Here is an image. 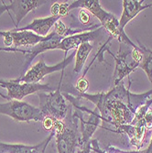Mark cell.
<instances>
[{
    "label": "cell",
    "instance_id": "18",
    "mask_svg": "<svg viewBox=\"0 0 152 153\" xmlns=\"http://www.w3.org/2000/svg\"><path fill=\"white\" fill-rule=\"evenodd\" d=\"M137 42H139V47L140 48L142 54V61L139 67L145 71L149 82L152 85V51L144 46L139 39H137Z\"/></svg>",
    "mask_w": 152,
    "mask_h": 153
},
{
    "label": "cell",
    "instance_id": "25",
    "mask_svg": "<svg viewBox=\"0 0 152 153\" xmlns=\"http://www.w3.org/2000/svg\"><path fill=\"white\" fill-rule=\"evenodd\" d=\"M0 96H1V97H3L4 99H6V100H7V101H9V100H10V99L8 98V97H7V96H6V95H5V94H3L2 93H0Z\"/></svg>",
    "mask_w": 152,
    "mask_h": 153
},
{
    "label": "cell",
    "instance_id": "6",
    "mask_svg": "<svg viewBox=\"0 0 152 153\" xmlns=\"http://www.w3.org/2000/svg\"><path fill=\"white\" fill-rule=\"evenodd\" d=\"M0 114L8 116L17 122H38L45 117L39 107L19 100H9L0 104Z\"/></svg>",
    "mask_w": 152,
    "mask_h": 153
},
{
    "label": "cell",
    "instance_id": "9",
    "mask_svg": "<svg viewBox=\"0 0 152 153\" xmlns=\"http://www.w3.org/2000/svg\"><path fill=\"white\" fill-rule=\"evenodd\" d=\"M106 31L103 27H100L98 29L91 31L82 32L78 34H74L72 36H68L62 39L60 42L58 50H62L65 52V57H67V52L71 50H77L78 47L85 43L90 42V41H97L103 39L105 36Z\"/></svg>",
    "mask_w": 152,
    "mask_h": 153
},
{
    "label": "cell",
    "instance_id": "23",
    "mask_svg": "<svg viewBox=\"0 0 152 153\" xmlns=\"http://www.w3.org/2000/svg\"><path fill=\"white\" fill-rule=\"evenodd\" d=\"M77 153H91V141L80 146L77 150Z\"/></svg>",
    "mask_w": 152,
    "mask_h": 153
},
{
    "label": "cell",
    "instance_id": "3",
    "mask_svg": "<svg viewBox=\"0 0 152 153\" xmlns=\"http://www.w3.org/2000/svg\"><path fill=\"white\" fill-rule=\"evenodd\" d=\"M78 121L71 107L63 121L56 120L55 122L53 132L59 153H76L81 146V132Z\"/></svg>",
    "mask_w": 152,
    "mask_h": 153
},
{
    "label": "cell",
    "instance_id": "16",
    "mask_svg": "<svg viewBox=\"0 0 152 153\" xmlns=\"http://www.w3.org/2000/svg\"><path fill=\"white\" fill-rule=\"evenodd\" d=\"M146 127L144 121L136 125H122L117 128L116 133H125L128 136L131 145L139 150L144 145V140L146 135Z\"/></svg>",
    "mask_w": 152,
    "mask_h": 153
},
{
    "label": "cell",
    "instance_id": "17",
    "mask_svg": "<svg viewBox=\"0 0 152 153\" xmlns=\"http://www.w3.org/2000/svg\"><path fill=\"white\" fill-rule=\"evenodd\" d=\"M93 48V45L91 44V42H85L81 44L76 50L75 64H74V70H73V72L76 74H79L82 72Z\"/></svg>",
    "mask_w": 152,
    "mask_h": 153
},
{
    "label": "cell",
    "instance_id": "10",
    "mask_svg": "<svg viewBox=\"0 0 152 153\" xmlns=\"http://www.w3.org/2000/svg\"><path fill=\"white\" fill-rule=\"evenodd\" d=\"M62 39H64V38L59 36L57 33L52 31V32L49 33V38L46 40L41 41V42H39V44H37V45L30 48V49H25V50L19 49V52L24 53L25 58H26L25 64L23 66V70H22L20 77H22L24 75L25 71L26 72L27 71V68L30 67L32 61L38 56L39 53H42V52L49 51V50H58L59 44L62 40Z\"/></svg>",
    "mask_w": 152,
    "mask_h": 153
},
{
    "label": "cell",
    "instance_id": "15",
    "mask_svg": "<svg viewBox=\"0 0 152 153\" xmlns=\"http://www.w3.org/2000/svg\"><path fill=\"white\" fill-rule=\"evenodd\" d=\"M62 18V16H50L47 18L36 19L31 23L23 27H18L12 30L14 31H31L39 36L46 37L49 34L51 27H53L58 20Z\"/></svg>",
    "mask_w": 152,
    "mask_h": 153
},
{
    "label": "cell",
    "instance_id": "20",
    "mask_svg": "<svg viewBox=\"0 0 152 153\" xmlns=\"http://www.w3.org/2000/svg\"><path fill=\"white\" fill-rule=\"evenodd\" d=\"M57 119H55L51 117H49V116H46L43 120L41 121L42 122V127L43 128L46 130V131H49V132H52L53 129H54V126H55V122H56Z\"/></svg>",
    "mask_w": 152,
    "mask_h": 153
},
{
    "label": "cell",
    "instance_id": "2",
    "mask_svg": "<svg viewBox=\"0 0 152 153\" xmlns=\"http://www.w3.org/2000/svg\"><path fill=\"white\" fill-rule=\"evenodd\" d=\"M75 8H84L90 12L92 15L97 18L101 26L105 30L110 38L116 39L119 43H127L133 45L134 42L127 36L125 32H121L119 30V20L113 15L102 8L101 4L97 0H77L73 1L68 7V11Z\"/></svg>",
    "mask_w": 152,
    "mask_h": 153
},
{
    "label": "cell",
    "instance_id": "7",
    "mask_svg": "<svg viewBox=\"0 0 152 153\" xmlns=\"http://www.w3.org/2000/svg\"><path fill=\"white\" fill-rule=\"evenodd\" d=\"M76 50L73 51L68 57H65L63 61L61 62L50 66L47 65L43 59H41L39 62H37L35 65L31 66L29 70H27L22 77H19L18 79H15L16 82H39L42 80L46 75L56 73L59 71H64V69L70 64L73 59L75 58Z\"/></svg>",
    "mask_w": 152,
    "mask_h": 153
},
{
    "label": "cell",
    "instance_id": "24",
    "mask_svg": "<svg viewBox=\"0 0 152 153\" xmlns=\"http://www.w3.org/2000/svg\"><path fill=\"white\" fill-rule=\"evenodd\" d=\"M60 3H54L50 7L51 16H60Z\"/></svg>",
    "mask_w": 152,
    "mask_h": 153
},
{
    "label": "cell",
    "instance_id": "14",
    "mask_svg": "<svg viewBox=\"0 0 152 153\" xmlns=\"http://www.w3.org/2000/svg\"><path fill=\"white\" fill-rule=\"evenodd\" d=\"M7 34L12 40V48L19 49V47H33L41 41H44L49 38L39 36L31 31H7Z\"/></svg>",
    "mask_w": 152,
    "mask_h": 153
},
{
    "label": "cell",
    "instance_id": "21",
    "mask_svg": "<svg viewBox=\"0 0 152 153\" xmlns=\"http://www.w3.org/2000/svg\"><path fill=\"white\" fill-rule=\"evenodd\" d=\"M143 121H144V124H145L146 129L151 130L152 129V108H149L148 110V112L144 116Z\"/></svg>",
    "mask_w": 152,
    "mask_h": 153
},
{
    "label": "cell",
    "instance_id": "22",
    "mask_svg": "<svg viewBox=\"0 0 152 153\" xmlns=\"http://www.w3.org/2000/svg\"><path fill=\"white\" fill-rule=\"evenodd\" d=\"M91 149L95 151V152H97V153H107L99 148V144H98L97 140H91Z\"/></svg>",
    "mask_w": 152,
    "mask_h": 153
},
{
    "label": "cell",
    "instance_id": "11",
    "mask_svg": "<svg viewBox=\"0 0 152 153\" xmlns=\"http://www.w3.org/2000/svg\"><path fill=\"white\" fill-rule=\"evenodd\" d=\"M46 3L47 1H40V0H13L10 1L9 5H6L3 2L0 5V15L4 12L9 13L12 11L16 19V21L14 22V25L16 27L15 29H18L19 23L27 15V13L35 10L37 7Z\"/></svg>",
    "mask_w": 152,
    "mask_h": 153
},
{
    "label": "cell",
    "instance_id": "12",
    "mask_svg": "<svg viewBox=\"0 0 152 153\" xmlns=\"http://www.w3.org/2000/svg\"><path fill=\"white\" fill-rule=\"evenodd\" d=\"M54 132H50L43 141L36 145L7 144L0 141V153H45L47 146L54 137Z\"/></svg>",
    "mask_w": 152,
    "mask_h": 153
},
{
    "label": "cell",
    "instance_id": "13",
    "mask_svg": "<svg viewBox=\"0 0 152 153\" xmlns=\"http://www.w3.org/2000/svg\"><path fill=\"white\" fill-rule=\"evenodd\" d=\"M144 0L139 1V0H124L123 1V13L119 20V30L121 32H125L126 25L132 20L137 14H139L142 10L152 7L151 4H145Z\"/></svg>",
    "mask_w": 152,
    "mask_h": 153
},
{
    "label": "cell",
    "instance_id": "4",
    "mask_svg": "<svg viewBox=\"0 0 152 153\" xmlns=\"http://www.w3.org/2000/svg\"><path fill=\"white\" fill-rule=\"evenodd\" d=\"M107 51L116 60V69L114 72L113 85L114 86L123 82L124 78L134 72L137 67H139L142 61V54L140 48L136 44L130 45L127 43H120L117 54H113L108 49Z\"/></svg>",
    "mask_w": 152,
    "mask_h": 153
},
{
    "label": "cell",
    "instance_id": "19",
    "mask_svg": "<svg viewBox=\"0 0 152 153\" xmlns=\"http://www.w3.org/2000/svg\"><path fill=\"white\" fill-rule=\"evenodd\" d=\"M75 90L78 92V93H81V94H85L86 93V91L88 90L89 88V82L85 79V77H81L77 82H76V86L74 87Z\"/></svg>",
    "mask_w": 152,
    "mask_h": 153
},
{
    "label": "cell",
    "instance_id": "8",
    "mask_svg": "<svg viewBox=\"0 0 152 153\" xmlns=\"http://www.w3.org/2000/svg\"><path fill=\"white\" fill-rule=\"evenodd\" d=\"M0 86L6 88L7 91V97L10 100L21 101L25 96L32 94L34 93L47 90L51 91L50 83H39V82H16L15 80L2 81L0 80Z\"/></svg>",
    "mask_w": 152,
    "mask_h": 153
},
{
    "label": "cell",
    "instance_id": "5",
    "mask_svg": "<svg viewBox=\"0 0 152 153\" xmlns=\"http://www.w3.org/2000/svg\"><path fill=\"white\" fill-rule=\"evenodd\" d=\"M62 76L61 78L60 83L58 88L54 92L49 93H39V109L43 115L51 117L57 120L63 121L69 111L71 109V105H68L65 102L64 95L62 94L61 91V85H62Z\"/></svg>",
    "mask_w": 152,
    "mask_h": 153
},
{
    "label": "cell",
    "instance_id": "1",
    "mask_svg": "<svg viewBox=\"0 0 152 153\" xmlns=\"http://www.w3.org/2000/svg\"><path fill=\"white\" fill-rule=\"evenodd\" d=\"M131 85V83H130ZM127 89L121 82L106 93L81 94L73 86L65 88L78 99L84 98L95 105L101 119L116 128L122 125H131L136 111L142 106L152 95V89L143 94H134Z\"/></svg>",
    "mask_w": 152,
    "mask_h": 153
},
{
    "label": "cell",
    "instance_id": "26",
    "mask_svg": "<svg viewBox=\"0 0 152 153\" xmlns=\"http://www.w3.org/2000/svg\"><path fill=\"white\" fill-rule=\"evenodd\" d=\"M91 153H97V152H95V151H93V150L91 149Z\"/></svg>",
    "mask_w": 152,
    "mask_h": 153
}]
</instances>
